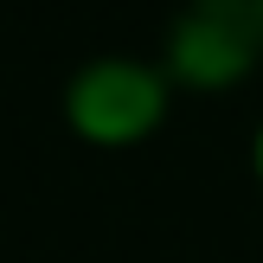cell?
I'll return each mask as SVG.
<instances>
[{
    "mask_svg": "<svg viewBox=\"0 0 263 263\" xmlns=\"http://www.w3.org/2000/svg\"><path fill=\"white\" fill-rule=\"evenodd\" d=\"M263 45V0H193L174 26V64L199 84H225Z\"/></svg>",
    "mask_w": 263,
    "mask_h": 263,
    "instance_id": "1",
    "label": "cell"
},
{
    "mask_svg": "<svg viewBox=\"0 0 263 263\" xmlns=\"http://www.w3.org/2000/svg\"><path fill=\"white\" fill-rule=\"evenodd\" d=\"M71 116H77V128L97 135V141H128V135H141V128L161 116V84H154V71H141V64L103 58V64H90V71H77Z\"/></svg>",
    "mask_w": 263,
    "mask_h": 263,
    "instance_id": "2",
    "label": "cell"
}]
</instances>
